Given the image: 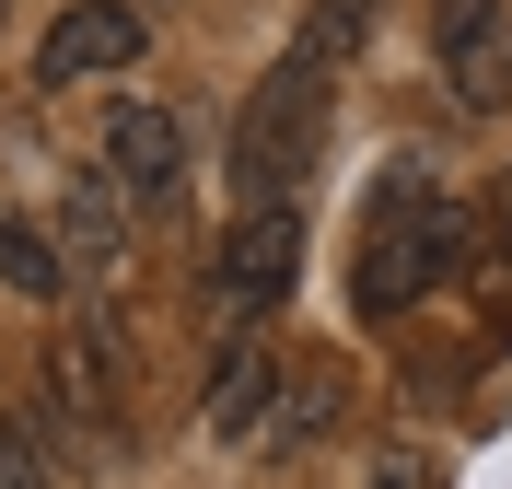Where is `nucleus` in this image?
<instances>
[{
    "instance_id": "9b49d317",
    "label": "nucleus",
    "mask_w": 512,
    "mask_h": 489,
    "mask_svg": "<svg viewBox=\"0 0 512 489\" xmlns=\"http://www.w3.org/2000/svg\"><path fill=\"white\" fill-rule=\"evenodd\" d=\"M373 24H384V0H303V35H291V59L338 82L350 59H373Z\"/></svg>"
},
{
    "instance_id": "0eeeda50",
    "label": "nucleus",
    "mask_w": 512,
    "mask_h": 489,
    "mask_svg": "<svg viewBox=\"0 0 512 489\" xmlns=\"http://www.w3.org/2000/svg\"><path fill=\"white\" fill-rule=\"evenodd\" d=\"M47 396H59V431H117V408H128L117 326H59L47 338Z\"/></svg>"
},
{
    "instance_id": "f257e3e1",
    "label": "nucleus",
    "mask_w": 512,
    "mask_h": 489,
    "mask_svg": "<svg viewBox=\"0 0 512 489\" xmlns=\"http://www.w3.org/2000/svg\"><path fill=\"white\" fill-rule=\"evenodd\" d=\"M466 257H478V210H466V198H443L419 163H396V175L361 198V268H350L361 326L408 315V303H419V292H443Z\"/></svg>"
},
{
    "instance_id": "39448f33",
    "label": "nucleus",
    "mask_w": 512,
    "mask_h": 489,
    "mask_svg": "<svg viewBox=\"0 0 512 489\" xmlns=\"http://www.w3.org/2000/svg\"><path fill=\"white\" fill-rule=\"evenodd\" d=\"M512 0H431V59H443V94L466 117L512 105V35H501Z\"/></svg>"
},
{
    "instance_id": "423d86ee",
    "label": "nucleus",
    "mask_w": 512,
    "mask_h": 489,
    "mask_svg": "<svg viewBox=\"0 0 512 489\" xmlns=\"http://www.w3.org/2000/svg\"><path fill=\"white\" fill-rule=\"evenodd\" d=\"M140 47H152V24H140L128 0H70L59 24H47V47H35V82H47V94H70V82H117Z\"/></svg>"
},
{
    "instance_id": "f03ea898",
    "label": "nucleus",
    "mask_w": 512,
    "mask_h": 489,
    "mask_svg": "<svg viewBox=\"0 0 512 489\" xmlns=\"http://www.w3.org/2000/svg\"><path fill=\"white\" fill-rule=\"evenodd\" d=\"M326 105H338V82H326V70H303V59H280L245 105H233L222 175H233V198H245V210H291V187L326 163Z\"/></svg>"
},
{
    "instance_id": "9d476101",
    "label": "nucleus",
    "mask_w": 512,
    "mask_h": 489,
    "mask_svg": "<svg viewBox=\"0 0 512 489\" xmlns=\"http://www.w3.org/2000/svg\"><path fill=\"white\" fill-rule=\"evenodd\" d=\"M47 233H59V257H70V268H94V280H105V268L128 257V198H117V175H105V163H70L59 222H47Z\"/></svg>"
},
{
    "instance_id": "ddd939ff",
    "label": "nucleus",
    "mask_w": 512,
    "mask_h": 489,
    "mask_svg": "<svg viewBox=\"0 0 512 489\" xmlns=\"http://www.w3.org/2000/svg\"><path fill=\"white\" fill-rule=\"evenodd\" d=\"M0 489H59V466H47L35 420H0Z\"/></svg>"
},
{
    "instance_id": "2eb2a0df",
    "label": "nucleus",
    "mask_w": 512,
    "mask_h": 489,
    "mask_svg": "<svg viewBox=\"0 0 512 489\" xmlns=\"http://www.w3.org/2000/svg\"><path fill=\"white\" fill-rule=\"evenodd\" d=\"M501 222H512V175H501Z\"/></svg>"
},
{
    "instance_id": "f8f14e48",
    "label": "nucleus",
    "mask_w": 512,
    "mask_h": 489,
    "mask_svg": "<svg viewBox=\"0 0 512 489\" xmlns=\"http://www.w3.org/2000/svg\"><path fill=\"white\" fill-rule=\"evenodd\" d=\"M0 292H24V303H59V292H70L59 233H47V222H24V210H0Z\"/></svg>"
},
{
    "instance_id": "1a4fd4ad",
    "label": "nucleus",
    "mask_w": 512,
    "mask_h": 489,
    "mask_svg": "<svg viewBox=\"0 0 512 489\" xmlns=\"http://www.w3.org/2000/svg\"><path fill=\"white\" fill-rule=\"evenodd\" d=\"M338 420H350V373H338V361H280V385L256 408V443L303 455V443H326Z\"/></svg>"
},
{
    "instance_id": "6e6552de",
    "label": "nucleus",
    "mask_w": 512,
    "mask_h": 489,
    "mask_svg": "<svg viewBox=\"0 0 512 489\" xmlns=\"http://www.w3.org/2000/svg\"><path fill=\"white\" fill-rule=\"evenodd\" d=\"M268 385H280V338H256V326H233L222 350H210V385H198V420L222 431V443H256V408H268Z\"/></svg>"
},
{
    "instance_id": "20e7f679",
    "label": "nucleus",
    "mask_w": 512,
    "mask_h": 489,
    "mask_svg": "<svg viewBox=\"0 0 512 489\" xmlns=\"http://www.w3.org/2000/svg\"><path fill=\"white\" fill-rule=\"evenodd\" d=\"M291 280H303V222H291V210H245V222L210 245V292L233 303V326H268L291 303Z\"/></svg>"
},
{
    "instance_id": "4468645a",
    "label": "nucleus",
    "mask_w": 512,
    "mask_h": 489,
    "mask_svg": "<svg viewBox=\"0 0 512 489\" xmlns=\"http://www.w3.org/2000/svg\"><path fill=\"white\" fill-rule=\"evenodd\" d=\"M373 489H443V466L408 455V443H384V455H373Z\"/></svg>"
},
{
    "instance_id": "7ed1b4c3",
    "label": "nucleus",
    "mask_w": 512,
    "mask_h": 489,
    "mask_svg": "<svg viewBox=\"0 0 512 489\" xmlns=\"http://www.w3.org/2000/svg\"><path fill=\"white\" fill-rule=\"evenodd\" d=\"M94 163L117 175L128 210H175V187H187V129H175L152 94H105V117H94Z\"/></svg>"
}]
</instances>
